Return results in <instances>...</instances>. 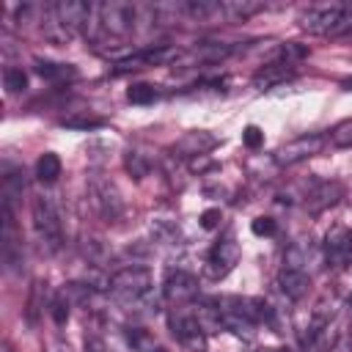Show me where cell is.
<instances>
[{
    "instance_id": "1",
    "label": "cell",
    "mask_w": 352,
    "mask_h": 352,
    "mask_svg": "<svg viewBox=\"0 0 352 352\" xmlns=\"http://www.w3.org/2000/svg\"><path fill=\"white\" fill-rule=\"evenodd\" d=\"M300 25L316 36L352 33V11L344 6H314L300 16Z\"/></svg>"
},
{
    "instance_id": "2",
    "label": "cell",
    "mask_w": 352,
    "mask_h": 352,
    "mask_svg": "<svg viewBox=\"0 0 352 352\" xmlns=\"http://www.w3.org/2000/svg\"><path fill=\"white\" fill-rule=\"evenodd\" d=\"M110 292L124 305H143L151 297V272L146 267H124L110 278Z\"/></svg>"
},
{
    "instance_id": "3",
    "label": "cell",
    "mask_w": 352,
    "mask_h": 352,
    "mask_svg": "<svg viewBox=\"0 0 352 352\" xmlns=\"http://www.w3.org/2000/svg\"><path fill=\"white\" fill-rule=\"evenodd\" d=\"M30 217H33V231L41 239V248H47L50 253L58 250L63 242V226H60V214L55 204L44 195H36L30 201Z\"/></svg>"
},
{
    "instance_id": "4",
    "label": "cell",
    "mask_w": 352,
    "mask_h": 352,
    "mask_svg": "<svg viewBox=\"0 0 352 352\" xmlns=\"http://www.w3.org/2000/svg\"><path fill=\"white\" fill-rule=\"evenodd\" d=\"M179 58V50L176 47H148V50H138V52H129L124 58H118L113 66L116 74H126V72H138V69H148V66H165L170 60Z\"/></svg>"
},
{
    "instance_id": "5",
    "label": "cell",
    "mask_w": 352,
    "mask_h": 352,
    "mask_svg": "<svg viewBox=\"0 0 352 352\" xmlns=\"http://www.w3.org/2000/svg\"><path fill=\"white\" fill-rule=\"evenodd\" d=\"M324 143H327L324 135H319V132H305V135L289 140L286 146H280V148L275 151V160H278L280 165H297V162H302V160L319 154V151L324 148Z\"/></svg>"
},
{
    "instance_id": "6",
    "label": "cell",
    "mask_w": 352,
    "mask_h": 352,
    "mask_svg": "<svg viewBox=\"0 0 352 352\" xmlns=\"http://www.w3.org/2000/svg\"><path fill=\"white\" fill-rule=\"evenodd\" d=\"M94 14L99 16L102 30L104 33H113V36H124L135 25V8L132 6H124V3H102V6H94Z\"/></svg>"
},
{
    "instance_id": "7",
    "label": "cell",
    "mask_w": 352,
    "mask_h": 352,
    "mask_svg": "<svg viewBox=\"0 0 352 352\" xmlns=\"http://www.w3.org/2000/svg\"><path fill=\"white\" fill-rule=\"evenodd\" d=\"M88 190H91V201H94V206L99 209L102 217L116 220V217L121 214L124 204H121V195H118V190H116V184H113L110 179L94 176L91 184H88Z\"/></svg>"
},
{
    "instance_id": "8",
    "label": "cell",
    "mask_w": 352,
    "mask_h": 352,
    "mask_svg": "<svg viewBox=\"0 0 352 352\" xmlns=\"http://www.w3.org/2000/svg\"><path fill=\"white\" fill-rule=\"evenodd\" d=\"M239 261V245L234 236H226L220 242H214V248L209 250V258H206V272L217 280V278H226Z\"/></svg>"
},
{
    "instance_id": "9",
    "label": "cell",
    "mask_w": 352,
    "mask_h": 352,
    "mask_svg": "<svg viewBox=\"0 0 352 352\" xmlns=\"http://www.w3.org/2000/svg\"><path fill=\"white\" fill-rule=\"evenodd\" d=\"M50 11H52V16L74 36V33L88 22V16L94 14V6H85V3H80V0H60V3L50 6Z\"/></svg>"
},
{
    "instance_id": "10",
    "label": "cell",
    "mask_w": 352,
    "mask_h": 352,
    "mask_svg": "<svg viewBox=\"0 0 352 352\" xmlns=\"http://www.w3.org/2000/svg\"><path fill=\"white\" fill-rule=\"evenodd\" d=\"M162 294H165L168 302H176V305L190 302V300L198 294V280H195V275H190V272H184V270H176V272H170V275L165 278Z\"/></svg>"
},
{
    "instance_id": "11",
    "label": "cell",
    "mask_w": 352,
    "mask_h": 352,
    "mask_svg": "<svg viewBox=\"0 0 352 352\" xmlns=\"http://www.w3.org/2000/svg\"><path fill=\"white\" fill-rule=\"evenodd\" d=\"M278 286H280V292H283L286 297L300 300V297L308 294L311 278H308V272L300 270V267H280V272H278Z\"/></svg>"
},
{
    "instance_id": "12",
    "label": "cell",
    "mask_w": 352,
    "mask_h": 352,
    "mask_svg": "<svg viewBox=\"0 0 352 352\" xmlns=\"http://www.w3.org/2000/svg\"><path fill=\"white\" fill-rule=\"evenodd\" d=\"M327 261L333 267H346L352 264V231L336 228L327 236Z\"/></svg>"
},
{
    "instance_id": "13",
    "label": "cell",
    "mask_w": 352,
    "mask_h": 352,
    "mask_svg": "<svg viewBox=\"0 0 352 352\" xmlns=\"http://www.w3.org/2000/svg\"><path fill=\"white\" fill-rule=\"evenodd\" d=\"M292 74H294V66L280 63V60H272V63L261 66V69L253 74V85H256L258 91H267V88H272V85H280V82L289 80Z\"/></svg>"
},
{
    "instance_id": "14",
    "label": "cell",
    "mask_w": 352,
    "mask_h": 352,
    "mask_svg": "<svg viewBox=\"0 0 352 352\" xmlns=\"http://www.w3.org/2000/svg\"><path fill=\"white\" fill-rule=\"evenodd\" d=\"M214 143H217V138L214 135H209L206 129H192V132H187L179 143H176V151H182V157H201V154H206L209 148H214Z\"/></svg>"
},
{
    "instance_id": "15",
    "label": "cell",
    "mask_w": 352,
    "mask_h": 352,
    "mask_svg": "<svg viewBox=\"0 0 352 352\" xmlns=\"http://www.w3.org/2000/svg\"><path fill=\"white\" fill-rule=\"evenodd\" d=\"M33 63H36V74L50 82H63V80L77 77V69L72 63H58V60H47V58H36Z\"/></svg>"
},
{
    "instance_id": "16",
    "label": "cell",
    "mask_w": 352,
    "mask_h": 352,
    "mask_svg": "<svg viewBox=\"0 0 352 352\" xmlns=\"http://www.w3.org/2000/svg\"><path fill=\"white\" fill-rule=\"evenodd\" d=\"M22 190H25L22 170L6 168V173H3V209L14 212V204H16V198H22Z\"/></svg>"
},
{
    "instance_id": "17",
    "label": "cell",
    "mask_w": 352,
    "mask_h": 352,
    "mask_svg": "<svg viewBox=\"0 0 352 352\" xmlns=\"http://www.w3.org/2000/svg\"><path fill=\"white\" fill-rule=\"evenodd\" d=\"M58 176H60V160H58V154L44 151V154L36 160V179H38L41 184H52Z\"/></svg>"
},
{
    "instance_id": "18",
    "label": "cell",
    "mask_w": 352,
    "mask_h": 352,
    "mask_svg": "<svg viewBox=\"0 0 352 352\" xmlns=\"http://www.w3.org/2000/svg\"><path fill=\"white\" fill-rule=\"evenodd\" d=\"M305 55H308V47H302V44H297V41H286V44H278V50H275V60H280V63H289V66L300 63Z\"/></svg>"
},
{
    "instance_id": "19",
    "label": "cell",
    "mask_w": 352,
    "mask_h": 352,
    "mask_svg": "<svg viewBox=\"0 0 352 352\" xmlns=\"http://www.w3.org/2000/svg\"><path fill=\"white\" fill-rule=\"evenodd\" d=\"M3 85L8 94H19L28 88V74L19 69V66H6L3 69Z\"/></svg>"
},
{
    "instance_id": "20",
    "label": "cell",
    "mask_w": 352,
    "mask_h": 352,
    "mask_svg": "<svg viewBox=\"0 0 352 352\" xmlns=\"http://www.w3.org/2000/svg\"><path fill=\"white\" fill-rule=\"evenodd\" d=\"M327 143L336 146V148H349V146H352V118L336 124V126L330 129V135H327Z\"/></svg>"
},
{
    "instance_id": "21",
    "label": "cell",
    "mask_w": 352,
    "mask_h": 352,
    "mask_svg": "<svg viewBox=\"0 0 352 352\" xmlns=\"http://www.w3.org/2000/svg\"><path fill=\"white\" fill-rule=\"evenodd\" d=\"M258 8H261L258 3H220V14H226L228 19H245Z\"/></svg>"
},
{
    "instance_id": "22",
    "label": "cell",
    "mask_w": 352,
    "mask_h": 352,
    "mask_svg": "<svg viewBox=\"0 0 352 352\" xmlns=\"http://www.w3.org/2000/svg\"><path fill=\"white\" fill-rule=\"evenodd\" d=\"M338 195H341V187L333 182V184H322V190L314 195V198H319L316 204H308L311 206V212H319V209H324L327 204H336L338 201ZM314 198H308V201H314Z\"/></svg>"
},
{
    "instance_id": "23",
    "label": "cell",
    "mask_w": 352,
    "mask_h": 352,
    "mask_svg": "<svg viewBox=\"0 0 352 352\" xmlns=\"http://www.w3.org/2000/svg\"><path fill=\"white\" fill-rule=\"evenodd\" d=\"M126 99H129L132 104H148V102L157 99V91H154V85L138 82V85H132V88L126 91Z\"/></svg>"
},
{
    "instance_id": "24",
    "label": "cell",
    "mask_w": 352,
    "mask_h": 352,
    "mask_svg": "<svg viewBox=\"0 0 352 352\" xmlns=\"http://www.w3.org/2000/svg\"><path fill=\"white\" fill-rule=\"evenodd\" d=\"M124 168H126L135 179H143V176L148 173V162H146L143 154H138V151H129V154L124 157Z\"/></svg>"
},
{
    "instance_id": "25",
    "label": "cell",
    "mask_w": 352,
    "mask_h": 352,
    "mask_svg": "<svg viewBox=\"0 0 352 352\" xmlns=\"http://www.w3.org/2000/svg\"><path fill=\"white\" fill-rule=\"evenodd\" d=\"M250 228H253L256 236H272V234L278 231V226H275L272 217H256V220L250 223Z\"/></svg>"
},
{
    "instance_id": "26",
    "label": "cell",
    "mask_w": 352,
    "mask_h": 352,
    "mask_svg": "<svg viewBox=\"0 0 352 352\" xmlns=\"http://www.w3.org/2000/svg\"><path fill=\"white\" fill-rule=\"evenodd\" d=\"M242 143H245L248 148H258V146L264 143V132L250 124V126H245V132H242Z\"/></svg>"
},
{
    "instance_id": "27",
    "label": "cell",
    "mask_w": 352,
    "mask_h": 352,
    "mask_svg": "<svg viewBox=\"0 0 352 352\" xmlns=\"http://www.w3.org/2000/svg\"><path fill=\"white\" fill-rule=\"evenodd\" d=\"M60 124L69 126V129H94V126H102L99 118H63Z\"/></svg>"
},
{
    "instance_id": "28",
    "label": "cell",
    "mask_w": 352,
    "mask_h": 352,
    "mask_svg": "<svg viewBox=\"0 0 352 352\" xmlns=\"http://www.w3.org/2000/svg\"><path fill=\"white\" fill-rule=\"evenodd\" d=\"M50 314H52V319H55L58 324H63V322L69 319V302H63L60 297H55L52 305H50Z\"/></svg>"
},
{
    "instance_id": "29",
    "label": "cell",
    "mask_w": 352,
    "mask_h": 352,
    "mask_svg": "<svg viewBox=\"0 0 352 352\" xmlns=\"http://www.w3.org/2000/svg\"><path fill=\"white\" fill-rule=\"evenodd\" d=\"M220 223V209H206L204 214H201V226L204 228H214Z\"/></svg>"
},
{
    "instance_id": "30",
    "label": "cell",
    "mask_w": 352,
    "mask_h": 352,
    "mask_svg": "<svg viewBox=\"0 0 352 352\" xmlns=\"http://www.w3.org/2000/svg\"><path fill=\"white\" fill-rule=\"evenodd\" d=\"M344 88H346V91H352V80H346V82H344Z\"/></svg>"
}]
</instances>
